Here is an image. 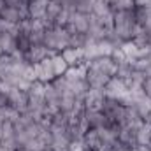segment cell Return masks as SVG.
Returning a JSON list of instances; mask_svg holds the SVG:
<instances>
[{"instance_id":"5bb4252c","label":"cell","mask_w":151,"mask_h":151,"mask_svg":"<svg viewBox=\"0 0 151 151\" xmlns=\"http://www.w3.org/2000/svg\"><path fill=\"white\" fill-rule=\"evenodd\" d=\"M0 46H2V51L5 55H14L18 51L16 37L12 34H0Z\"/></svg>"},{"instance_id":"44dd1931","label":"cell","mask_w":151,"mask_h":151,"mask_svg":"<svg viewBox=\"0 0 151 151\" xmlns=\"http://www.w3.org/2000/svg\"><path fill=\"white\" fill-rule=\"evenodd\" d=\"M111 12H118V11H134L135 9V2L134 0H111L109 2Z\"/></svg>"},{"instance_id":"277c9868","label":"cell","mask_w":151,"mask_h":151,"mask_svg":"<svg viewBox=\"0 0 151 151\" xmlns=\"http://www.w3.org/2000/svg\"><path fill=\"white\" fill-rule=\"evenodd\" d=\"M34 69H35V77H37V81L44 83V84L51 83V81L56 77L55 69H53V62H51V58H44L42 62H39V63L34 65Z\"/></svg>"},{"instance_id":"4316f807","label":"cell","mask_w":151,"mask_h":151,"mask_svg":"<svg viewBox=\"0 0 151 151\" xmlns=\"http://www.w3.org/2000/svg\"><path fill=\"white\" fill-rule=\"evenodd\" d=\"M23 148H27V150H30V151H44L47 146H46V144H44L39 137H35V139H30V141H28Z\"/></svg>"},{"instance_id":"7a4b0ae2","label":"cell","mask_w":151,"mask_h":151,"mask_svg":"<svg viewBox=\"0 0 151 151\" xmlns=\"http://www.w3.org/2000/svg\"><path fill=\"white\" fill-rule=\"evenodd\" d=\"M55 55H58V53L47 49L44 44H32V46L28 47V51L25 53V62L30 63V65H35L39 62H42L44 58H51V56H55Z\"/></svg>"},{"instance_id":"d6986e66","label":"cell","mask_w":151,"mask_h":151,"mask_svg":"<svg viewBox=\"0 0 151 151\" xmlns=\"http://www.w3.org/2000/svg\"><path fill=\"white\" fill-rule=\"evenodd\" d=\"M86 70H88V65H86V63H81V65H76V67H69V70L63 76H65L69 81L84 79V77H86Z\"/></svg>"},{"instance_id":"484cf974","label":"cell","mask_w":151,"mask_h":151,"mask_svg":"<svg viewBox=\"0 0 151 151\" xmlns=\"http://www.w3.org/2000/svg\"><path fill=\"white\" fill-rule=\"evenodd\" d=\"M16 46H18V51L27 53V51H28V47L32 46V44H30V37H28V34L19 32V34L16 35Z\"/></svg>"},{"instance_id":"8d00e7d4","label":"cell","mask_w":151,"mask_h":151,"mask_svg":"<svg viewBox=\"0 0 151 151\" xmlns=\"http://www.w3.org/2000/svg\"><path fill=\"white\" fill-rule=\"evenodd\" d=\"M150 148H151V144H150Z\"/></svg>"},{"instance_id":"d6a6232c","label":"cell","mask_w":151,"mask_h":151,"mask_svg":"<svg viewBox=\"0 0 151 151\" xmlns=\"http://www.w3.org/2000/svg\"><path fill=\"white\" fill-rule=\"evenodd\" d=\"M4 7H5V0H0V11H2Z\"/></svg>"},{"instance_id":"4fadbf2b","label":"cell","mask_w":151,"mask_h":151,"mask_svg":"<svg viewBox=\"0 0 151 151\" xmlns=\"http://www.w3.org/2000/svg\"><path fill=\"white\" fill-rule=\"evenodd\" d=\"M47 2L49 0H30V7H28L30 19H40V18H44Z\"/></svg>"},{"instance_id":"8992f818","label":"cell","mask_w":151,"mask_h":151,"mask_svg":"<svg viewBox=\"0 0 151 151\" xmlns=\"http://www.w3.org/2000/svg\"><path fill=\"white\" fill-rule=\"evenodd\" d=\"M127 91H128V88L118 77H111L109 83L104 86V95L109 97V99H116V100H119L123 95H127Z\"/></svg>"},{"instance_id":"f546056e","label":"cell","mask_w":151,"mask_h":151,"mask_svg":"<svg viewBox=\"0 0 151 151\" xmlns=\"http://www.w3.org/2000/svg\"><path fill=\"white\" fill-rule=\"evenodd\" d=\"M12 90V86L9 84V83H5V81H2L0 79V93H4V95H9V91Z\"/></svg>"},{"instance_id":"ffe728a7","label":"cell","mask_w":151,"mask_h":151,"mask_svg":"<svg viewBox=\"0 0 151 151\" xmlns=\"http://www.w3.org/2000/svg\"><path fill=\"white\" fill-rule=\"evenodd\" d=\"M91 14L97 16V18H106V16H109V14H113V12H111V7H109V4H107L106 0H95V2H93V11H91Z\"/></svg>"},{"instance_id":"836d02e7","label":"cell","mask_w":151,"mask_h":151,"mask_svg":"<svg viewBox=\"0 0 151 151\" xmlns=\"http://www.w3.org/2000/svg\"><path fill=\"white\" fill-rule=\"evenodd\" d=\"M16 151H30V150H27V148H18Z\"/></svg>"},{"instance_id":"7402d4cb","label":"cell","mask_w":151,"mask_h":151,"mask_svg":"<svg viewBox=\"0 0 151 151\" xmlns=\"http://www.w3.org/2000/svg\"><path fill=\"white\" fill-rule=\"evenodd\" d=\"M51 62H53V69H55V74L56 76H63L69 70V63L63 60V56L58 53L55 56H51Z\"/></svg>"},{"instance_id":"e575fe53","label":"cell","mask_w":151,"mask_h":151,"mask_svg":"<svg viewBox=\"0 0 151 151\" xmlns=\"http://www.w3.org/2000/svg\"><path fill=\"white\" fill-rule=\"evenodd\" d=\"M44 151H55V150H51V148H46V150H44Z\"/></svg>"},{"instance_id":"7c38bea8","label":"cell","mask_w":151,"mask_h":151,"mask_svg":"<svg viewBox=\"0 0 151 151\" xmlns=\"http://www.w3.org/2000/svg\"><path fill=\"white\" fill-rule=\"evenodd\" d=\"M90 16H91V14H90ZM90 16H86V14H79V12H72L69 23L74 25V28L79 32V34H86V32L90 30Z\"/></svg>"},{"instance_id":"5b68a950","label":"cell","mask_w":151,"mask_h":151,"mask_svg":"<svg viewBox=\"0 0 151 151\" xmlns=\"http://www.w3.org/2000/svg\"><path fill=\"white\" fill-rule=\"evenodd\" d=\"M88 67L97 69V70L104 72L106 76H109V77H114L116 76V69H118V65L111 60V56H97L91 62H88Z\"/></svg>"},{"instance_id":"ac0fdd59","label":"cell","mask_w":151,"mask_h":151,"mask_svg":"<svg viewBox=\"0 0 151 151\" xmlns=\"http://www.w3.org/2000/svg\"><path fill=\"white\" fill-rule=\"evenodd\" d=\"M151 144V123L144 121V125L137 130V146Z\"/></svg>"},{"instance_id":"4dcf8cb0","label":"cell","mask_w":151,"mask_h":151,"mask_svg":"<svg viewBox=\"0 0 151 151\" xmlns=\"http://www.w3.org/2000/svg\"><path fill=\"white\" fill-rule=\"evenodd\" d=\"M2 106H7V95H4V93H0V107Z\"/></svg>"},{"instance_id":"9c48e42d","label":"cell","mask_w":151,"mask_h":151,"mask_svg":"<svg viewBox=\"0 0 151 151\" xmlns=\"http://www.w3.org/2000/svg\"><path fill=\"white\" fill-rule=\"evenodd\" d=\"M84 114H86V119H88L90 128L109 127V119H107V116L102 113V111H90V109H84Z\"/></svg>"},{"instance_id":"9a60e30c","label":"cell","mask_w":151,"mask_h":151,"mask_svg":"<svg viewBox=\"0 0 151 151\" xmlns=\"http://www.w3.org/2000/svg\"><path fill=\"white\" fill-rule=\"evenodd\" d=\"M83 142H84V146L88 148V150H93L97 151V148L100 146V137H99V132H97V128H90L86 134H84V137H83Z\"/></svg>"},{"instance_id":"3957f363","label":"cell","mask_w":151,"mask_h":151,"mask_svg":"<svg viewBox=\"0 0 151 151\" xmlns=\"http://www.w3.org/2000/svg\"><path fill=\"white\" fill-rule=\"evenodd\" d=\"M7 104L16 109L18 113H23L28 109V93L23 91V90H18V88H12L7 95Z\"/></svg>"},{"instance_id":"cb8c5ba5","label":"cell","mask_w":151,"mask_h":151,"mask_svg":"<svg viewBox=\"0 0 151 151\" xmlns=\"http://www.w3.org/2000/svg\"><path fill=\"white\" fill-rule=\"evenodd\" d=\"M74 107H76V97H72V95H65V97L60 99V111H62V113L72 114Z\"/></svg>"},{"instance_id":"30bf717a","label":"cell","mask_w":151,"mask_h":151,"mask_svg":"<svg viewBox=\"0 0 151 151\" xmlns=\"http://www.w3.org/2000/svg\"><path fill=\"white\" fill-rule=\"evenodd\" d=\"M118 141L123 144V146H128V148H135L137 146V130L132 128V127H121L119 128V134H118Z\"/></svg>"},{"instance_id":"d590c367","label":"cell","mask_w":151,"mask_h":151,"mask_svg":"<svg viewBox=\"0 0 151 151\" xmlns=\"http://www.w3.org/2000/svg\"><path fill=\"white\" fill-rule=\"evenodd\" d=\"M83 151H93V150H88V148H84V150H83Z\"/></svg>"},{"instance_id":"603a6c76","label":"cell","mask_w":151,"mask_h":151,"mask_svg":"<svg viewBox=\"0 0 151 151\" xmlns=\"http://www.w3.org/2000/svg\"><path fill=\"white\" fill-rule=\"evenodd\" d=\"M134 14H135V21H137V25H141V27H144V25L151 19V16L148 14V11H146L144 5H135Z\"/></svg>"},{"instance_id":"ba28073f","label":"cell","mask_w":151,"mask_h":151,"mask_svg":"<svg viewBox=\"0 0 151 151\" xmlns=\"http://www.w3.org/2000/svg\"><path fill=\"white\" fill-rule=\"evenodd\" d=\"M60 55L69 63V67H76V65L84 63V51H83V47H65Z\"/></svg>"},{"instance_id":"f1b7e54d","label":"cell","mask_w":151,"mask_h":151,"mask_svg":"<svg viewBox=\"0 0 151 151\" xmlns=\"http://www.w3.org/2000/svg\"><path fill=\"white\" fill-rule=\"evenodd\" d=\"M84 148L86 146L83 141H70V144H69V151H83Z\"/></svg>"},{"instance_id":"2e32d148","label":"cell","mask_w":151,"mask_h":151,"mask_svg":"<svg viewBox=\"0 0 151 151\" xmlns=\"http://www.w3.org/2000/svg\"><path fill=\"white\" fill-rule=\"evenodd\" d=\"M0 19L18 25V23L21 21V16H19V11H18L16 7H9V5H5V7L0 11Z\"/></svg>"},{"instance_id":"d4e9b609","label":"cell","mask_w":151,"mask_h":151,"mask_svg":"<svg viewBox=\"0 0 151 151\" xmlns=\"http://www.w3.org/2000/svg\"><path fill=\"white\" fill-rule=\"evenodd\" d=\"M93 2H95V0H77V2H76V12L90 16L91 11H93Z\"/></svg>"},{"instance_id":"8fae6325","label":"cell","mask_w":151,"mask_h":151,"mask_svg":"<svg viewBox=\"0 0 151 151\" xmlns=\"http://www.w3.org/2000/svg\"><path fill=\"white\" fill-rule=\"evenodd\" d=\"M62 9H63V5H62L60 2H56V0H49V2H47V7H46V14H44L42 19H44L49 27L55 25V21H56V18L60 16Z\"/></svg>"},{"instance_id":"83f0119b","label":"cell","mask_w":151,"mask_h":151,"mask_svg":"<svg viewBox=\"0 0 151 151\" xmlns=\"http://www.w3.org/2000/svg\"><path fill=\"white\" fill-rule=\"evenodd\" d=\"M111 60H113V62L116 63V65L127 60V56H125V53L121 51V47H114V51L111 53Z\"/></svg>"},{"instance_id":"52a82bcc","label":"cell","mask_w":151,"mask_h":151,"mask_svg":"<svg viewBox=\"0 0 151 151\" xmlns=\"http://www.w3.org/2000/svg\"><path fill=\"white\" fill-rule=\"evenodd\" d=\"M109 79H111L109 76H106L104 72H100V70H97V69H91V67H88L86 77H84L88 88H99V90H102V88L109 83Z\"/></svg>"},{"instance_id":"1f68e13d","label":"cell","mask_w":151,"mask_h":151,"mask_svg":"<svg viewBox=\"0 0 151 151\" xmlns=\"http://www.w3.org/2000/svg\"><path fill=\"white\" fill-rule=\"evenodd\" d=\"M144 7H146V11H148V14L151 16V2H148V4H146Z\"/></svg>"},{"instance_id":"e0dca14e","label":"cell","mask_w":151,"mask_h":151,"mask_svg":"<svg viewBox=\"0 0 151 151\" xmlns=\"http://www.w3.org/2000/svg\"><path fill=\"white\" fill-rule=\"evenodd\" d=\"M121 51L125 53L127 60H137L141 56V47L134 42V40H127L121 44Z\"/></svg>"},{"instance_id":"6da1fadb","label":"cell","mask_w":151,"mask_h":151,"mask_svg":"<svg viewBox=\"0 0 151 151\" xmlns=\"http://www.w3.org/2000/svg\"><path fill=\"white\" fill-rule=\"evenodd\" d=\"M113 21H114V34L121 39L123 42L134 39V28L137 25L134 11H118L113 12Z\"/></svg>"}]
</instances>
